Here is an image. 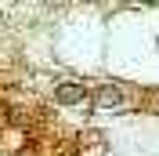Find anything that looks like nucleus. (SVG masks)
I'll return each mask as SVG.
<instances>
[{
	"mask_svg": "<svg viewBox=\"0 0 159 156\" xmlns=\"http://www.w3.org/2000/svg\"><path fill=\"white\" fill-rule=\"evenodd\" d=\"M94 105L98 109H119L123 105V91L119 87H101L98 95H94Z\"/></svg>",
	"mask_w": 159,
	"mask_h": 156,
	"instance_id": "f257e3e1",
	"label": "nucleus"
},
{
	"mask_svg": "<svg viewBox=\"0 0 159 156\" xmlns=\"http://www.w3.org/2000/svg\"><path fill=\"white\" fill-rule=\"evenodd\" d=\"M54 98H58L61 105H76V102H83V87H80V84H61L58 91H54Z\"/></svg>",
	"mask_w": 159,
	"mask_h": 156,
	"instance_id": "f03ea898",
	"label": "nucleus"
}]
</instances>
